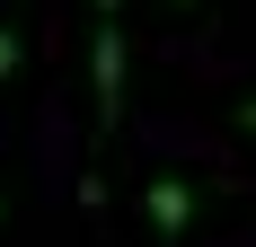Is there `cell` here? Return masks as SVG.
<instances>
[{
  "label": "cell",
  "mask_w": 256,
  "mask_h": 247,
  "mask_svg": "<svg viewBox=\"0 0 256 247\" xmlns=\"http://www.w3.org/2000/svg\"><path fill=\"white\" fill-rule=\"evenodd\" d=\"M88 88H98V132H115L124 124V26L98 18V36H88Z\"/></svg>",
  "instance_id": "obj_1"
},
{
  "label": "cell",
  "mask_w": 256,
  "mask_h": 247,
  "mask_svg": "<svg viewBox=\"0 0 256 247\" xmlns=\"http://www.w3.org/2000/svg\"><path fill=\"white\" fill-rule=\"evenodd\" d=\"M142 212H150L159 238H177V230L194 221V186H186V176H150V186H142Z\"/></svg>",
  "instance_id": "obj_2"
},
{
  "label": "cell",
  "mask_w": 256,
  "mask_h": 247,
  "mask_svg": "<svg viewBox=\"0 0 256 247\" xmlns=\"http://www.w3.org/2000/svg\"><path fill=\"white\" fill-rule=\"evenodd\" d=\"M0 80H18V26L0 18Z\"/></svg>",
  "instance_id": "obj_3"
},
{
  "label": "cell",
  "mask_w": 256,
  "mask_h": 247,
  "mask_svg": "<svg viewBox=\"0 0 256 247\" xmlns=\"http://www.w3.org/2000/svg\"><path fill=\"white\" fill-rule=\"evenodd\" d=\"M88 9H98V18H115V0H88Z\"/></svg>",
  "instance_id": "obj_4"
},
{
  "label": "cell",
  "mask_w": 256,
  "mask_h": 247,
  "mask_svg": "<svg viewBox=\"0 0 256 247\" xmlns=\"http://www.w3.org/2000/svg\"><path fill=\"white\" fill-rule=\"evenodd\" d=\"M238 124H248V132H256V106H248V115H238Z\"/></svg>",
  "instance_id": "obj_5"
},
{
  "label": "cell",
  "mask_w": 256,
  "mask_h": 247,
  "mask_svg": "<svg viewBox=\"0 0 256 247\" xmlns=\"http://www.w3.org/2000/svg\"><path fill=\"white\" fill-rule=\"evenodd\" d=\"M177 9H194V0H177Z\"/></svg>",
  "instance_id": "obj_6"
}]
</instances>
